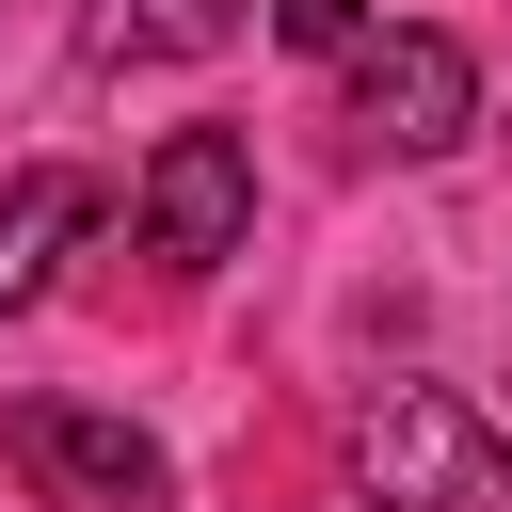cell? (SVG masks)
Wrapping results in <instances>:
<instances>
[{
    "mask_svg": "<svg viewBox=\"0 0 512 512\" xmlns=\"http://www.w3.org/2000/svg\"><path fill=\"white\" fill-rule=\"evenodd\" d=\"M256 0H96V48L112 64H208Z\"/></svg>",
    "mask_w": 512,
    "mask_h": 512,
    "instance_id": "obj_6",
    "label": "cell"
},
{
    "mask_svg": "<svg viewBox=\"0 0 512 512\" xmlns=\"http://www.w3.org/2000/svg\"><path fill=\"white\" fill-rule=\"evenodd\" d=\"M0 448H16L64 512H160V496H176L160 432H128V416H96V400H16V416H0Z\"/></svg>",
    "mask_w": 512,
    "mask_h": 512,
    "instance_id": "obj_3",
    "label": "cell"
},
{
    "mask_svg": "<svg viewBox=\"0 0 512 512\" xmlns=\"http://www.w3.org/2000/svg\"><path fill=\"white\" fill-rule=\"evenodd\" d=\"M96 224V176H64V160H32L16 192H0V320H32L48 288H64V240Z\"/></svg>",
    "mask_w": 512,
    "mask_h": 512,
    "instance_id": "obj_5",
    "label": "cell"
},
{
    "mask_svg": "<svg viewBox=\"0 0 512 512\" xmlns=\"http://www.w3.org/2000/svg\"><path fill=\"white\" fill-rule=\"evenodd\" d=\"M352 128H368L384 160H448V144L480 128L464 32H368V48H352Z\"/></svg>",
    "mask_w": 512,
    "mask_h": 512,
    "instance_id": "obj_2",
    "label": "cell"
},
{
    "mask_svg": "<svg viewBox=\"0 0 512 512\" xmlns=\"http://www.w3.org/2000/svg\"><path fill=\"white\" fill-rule=\"evenodd\" d=\"M272 32H288L304 64H352V48L384 32V0H272Z\"/></svg>",
    "mask_w": 512,
    "mask_h": 512,
    "instance_id": "obj_7",
    "label": "cell"
},
{
    "mask_svg": "<svg viewBox=\"0 0 512 512\" xmlns=\"http://www.w3.org/2000/svg\"><path fill=\"white\" fill-rule=\"evenodd\" d=\"M144 240H160L176 272H224V256L256 240V144H240V128H176V144L144 160Z\"/></svg>",
    "mask_w": 512,
    "mask_h": 512,
    "instance_id": "obj_4",
    "label": "cell"
},
{
    "mask_svg": "<svg viewBox=\"0 0 512 512\" xmlns=\"http://www.w3.org/2000/svg\"><path fill=\"white\" fill-rule=\"evenodd\" d=\"M352 464H368L384 512H512V432L464 384H384L368 432H352Z\"/></svg>",
    "mask_w": 512,
    "mask_h": 512,
    "instance_id": "obj_1",
    "label": "cell"
}]
</instances>
